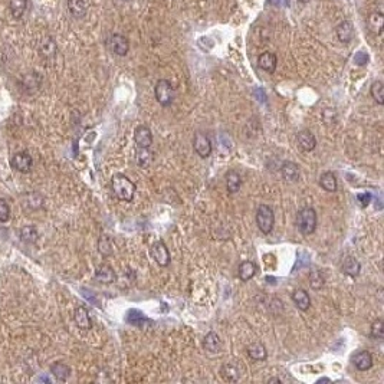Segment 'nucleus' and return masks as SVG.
Returning a JSON list of instances; mask_svg holds the SVG:
<instances>
[{
    "label": "nucleus",
    "instance_id": "obj_4",
    "mask_svg": "<svg viewBox=\"0 0 384 384\" xmlns=\"http://www.w3.org/2000/svg\"><path fill=\"white\" fill-rule=\"evenodd\" d=\"M256 224L263 235H269L275 224V213L268 205H261L256 210Z\"/></svg>",
    "mask_w": 384,
    "mask_h": 384
},
{
    "label": "nucleus",
    "instance_id": "obj_12",
    "mask_svg": "<svg viewBox=\"0 0 384 384\" xmlns=\"http://www.w3.org/2000/svg\"><path fill=\"white\" fill-rule=\"evenodd\" d=\"M203 348L209 354H219L223 348L222 338L219 337L215 331H210L203 340Z\"/></svg>",
    "mask_w": 384,
    "mask_h": 384
},
{
    "label": "nucleus",
    "instance_id": "obj_10",
    "mask_svg": "<svg viewBox=\"0 0 384 384\" xmlns=\"http://www.w3.org/2000/svg\"><path fill=\"white\" fill-rule=\"evenodd\" d=\"M134 141L139 148H150L153 146V132L147 125H139L134 131Z\"/></svg>",
    "mask_w": 384,
    "mask_h": 384
},
{
    "label": "nucleus",
    "instance_id": "obj_19",
    "mask_svg": "<svg viewBox=\"0 0 384 384\" xmlns=\"http://www.w3.org/2000/svg\"><path fill=\"white\" fill-rule=\"evenodd\" d=\"M240 374H242V370L239 369L238 363L236 361H232V363H226L223 364L222 367V377L229 381V383H235L240 378Z\"/></svg>",
    "mask_w": 384,
    "mask_h": 384
},
{
    "label": "nucleus",
    "instance_id": "obj_40",
    "mask_svg": "<svg viewBox=\"0 0 384 384\" xmlns=\"http://www.w3.org/2000/svg\"><path fill=\"white\" fill-rule=\"evenodd\" d=\"M268 383H279V384H281V383H282V380H281V378H278V377H270V378L268 380Z\"/></svg>",
    "mask_w": 384,
    "mask_h": 384
},
{
    "label": "nucleus",
    "instance_id": "obj_7",
    "mask_svg": "<svg viewBox=\"0 0 384 384\" xmlns=\"http://www.w3.org/2000/svg\"><path fill=\"white\" fill-rule=\"evenodd\" d=\"M151 256H153V259L160 266L163 268H166V266H169L170 262H171V256H170L169 249H167V246L164 242L162 240H159V242H154L153 246H151Z\"/></svg>",
    "mask_w": 384,
    "mask_h": 384
},
{
    "label": "nucleus",
    "instance_id": "obj_32",
    "mask_svg": "<svg viewBox=\"0 0 384 384\" xmlns=\"http://www.w3.org/2000/svg\"><path fill=\"white\" fill-rule=\"evenodd\" d=\"M153 163V153L148 151V148H139L137 151V164L141 169L150 167V164Z\"/></svg>",
    "mask_w": 384,
    "mask_h": 384
},
{
    "label": "nucleus",
    "instance_id": "obj_35",
    "mask_svg": "<svg viewBox=\"0 0 384 384\" xmlns=\"http://www.w3.org/2000/svg\"><path fill=\"white\" fill-rule=\"evenodd\" d=\"M20 239L28 243H33L38 240V231L33 226H25L20 229Z\"/></svg>",
    "mask_w": 384,
    "mask_h": 384
},
{
    "label": "nucleus",
    "instance_id": "obj_5",
    "mask_svg": "<svg viewBox=\"0 0 384 384\" xmlns=\"http://www.w3.org/2000/svg\"><path fill=\"white\" fill-rule=\"evenodd\" d=\"M193 148H194L196 154H199V157H201V159L210 157L212 150H213L210 139L205 132H200V131H196L194 135H193Z\"/></svg>",
    "mask_w": 384,
    "mask_h": 384
},
{
    "label": "nucleus",
    "instance_id": "obj_27",
    "mask_svg": "<svg viewBox=\"0 0 384 384\" xmlns=\"http://www.w3.org/2000/svg\"><path fill=\"white\" fill-rule=\"evenodd\" d=\"M369 29L374 35H381L384 28V16L381 12H373L369 16Z\"/></svg>",
    "mask_w": 384,
    "mask_h": 384
},
{
    "label": "nucleus",
    "instance_id": "obj_25",
    "mask_svg": "<svg viewBox=\"0 0 384 384\" xmlns=\"http://www.w3.org/2000/svg\"><path fill=\"white\" fill-rule=\"evenodd\" d=\"M256 270H258V266H256V263H255V262L243 261L240 265H239L238 275L242 281L247 282V281H251V279L256 275Z\"/></svg>",
    "mask_w": 384,
    "mask_h": 384
},
{
    "label": "nucleus",
    "instance_id": "obj_37",
    "mask_svg": "<svg viewBox=\"0 0 384 384\" xmlns=\"http://www.w3.org/2000/svg\"><path fill=\"white\" fill-rule=\"evenodd\" d=\"M10 219V208L6 200L0 199V222H8Z\"/></svg>",
    "mask_w": 384,
    "mask_h": 384
},
{
    "label": "nucleus",
    "instance_id": "obj_29",
    "mask_svg": "<svg viewBox=\"0 0 384 384\" xmlns=\"http://www.w3.org/2000/svg\"><path fill=\"white\" fill-rule=\"evenodd\" d=\"M68 10L75 19H82L86 15V5L84 0H68Z\"/></svg>",
    "mask_w": 384,
    "mask_h": 384
},
{
    "label": "nucleus",
    "instance_id": "obj_30",
    "mask_svg": "<svg viewBox=\"0 0 384 384\" xmlns=\"http://www.w3.org/2000/svg\"><path fill=\"white\" fill-rule=\"evenodd\" d=\"M308 282H309L311 289L318 291V289L324 288V285H325V277H324V274L320 270V269H312V270L309 272Z\"/></svg>",
    "mask_w": 384,
    "mask_h": 384
},
{
    "label": "nucleus",
    "instance_id": "obj_23",
    "mask_svg": "<svg viewBox=\"0 0 384 384\" xmlns=\"http://www.w3.org/2000/svg\"><path fill=\"white\" fill-rule=\"evenodd\" d=\"M40 82H42V78L39 77L36 72H31V74H28V75L24 77L22 86H24V89L28 94H33L40 88Z\"/></svg>",
    "mask_w": 384,
    "mask_h": 384
},
{
    "label": "nucleus",
    "instance_id": "obj_36",
    "mask_svg": "<svg viewBox=\"0 0 384 384\" xmlns=\"http://www.w3.org/2000/svg\"><path fill=\"white\" fill-rule=\"evenodd\" d=\"M371 337L374 340H383L384 338V321L376 320L371 324Z\"/></svg>",
    "mask_w": 384,
    "mask_h": 384
},
{
    "label": "nucleus",
    "instance_id": "obj_41",
    "mask_svg": "<svg viewBox=\"0 0 384 384\" xmlns=\"http://www.w3.org/2000/svg\"><path fill=\"white\" fill-rule=\"evenodd\" d=\"M330 381H331V380L328 378V377H323V378H320V380H318L317 383H318V384H320V383H330Z\"/></svg>",
    "mask_w": 384,
    "mask_h": 384
},
{
    "label": "nucleus",
    "instance_id": "obj_11",
    "mask_svg": "<svg viewBox=\"0 0 384 384\" xmlns=\"http://www.w3.org/2000/svg\"><path fill=\"white\" fill-rule=\"evenodd\" d=\"M351 363L358 371H367L373 367V355L367 350H361L351 357Z\"/></svg>",
    "mask_w": 384,
    "mask_h": 384
},
{
    "label": "nucleus",
    "instance_id": "obj_38",
    "mask_svg": "<svg viewBox=\"0 0 384 384\" xmlns=\"http://www.w3.org/2000/svg\"><path fill=\"white\" fill-rule=\"evenodd\" d=\"M354 61H355L357 65H366L369 62V55L366 54V52H358V54L355 55Z\"/></svg>",
    "mask_w": 384,
    "mask_h": 384
},
{
    "label": "nucleus",
    "instance_id": "obj_28",
    "mask_svg": "<svg viewBox=\"0 0 384 384\" xmlns=\"http://www.w3.org/2000/svg\"><path fill=\"white\" fill-rule=\"evenodd\" d=\"M51 373L54 374V377L58 380V381H66L68 377L71 376V369L70 366H66L65 363H55L51 366Z\"/></svg>",
    "mask_w": 384,
    "mask_h": 384
},
{
    "label": "nucleus",
    "instance_id": "obj_13",
    "mask_svg": "<svg viewBox=\"0 0 384 384\" xmlns=\"http://www.w3.org/2000/svg\"><path fill=\"white\" fill-rule=\"evenodd\" d=\"M297 144L302 151H312L317 147V139L309 130H301L297 134Z\"/></svg>",
    "mask_w": 384,
    "mask_h": 384
},
{
    "label": "nucleus",
    "instance_id": "obj_43",
    "mask_svg": "<svg viewBox=\"0 0 384 384\" xmlns=\"http://www.w3.org/2000/svg\"><path fill=\"white\" fill-rule=\"evenodd\" d=\"M125 2H128V0H125Z\"/></svg>",
    "mask_w": 384,
    "mask_h": 384
},
{
    "label": "nucleus",
    "instance_id": "obj_18",
    "mask_svg": "<svg viewBox=\"0 0 384 384\" xmlns=\"http://www.w3.org/2000/svg\"><path fill=\"white\" fill-rule=\"evenodd\" d=\"M335 33H337V38L341 43H350V42L353 40V36H354L353 24H351L350 20H344V22H341V24L337 26Z\"/></svg>",
    "mask_w": 384,
    "mask_h": 384
},
{
    "label": "nucleus",
    "instance_id": "obj_31",
    "mask_svg": "<svg viewBox=\"0 0 384 384\" xmlns=\"http://www.w3.org/2000/svg\"><path fill=\"white\" fill-rule=\"evenodd\" d=\"M28 0H10V13L15 19H20L28 10Z\"/></svg>",
    "mask_w": 384,
    "mask_h": 384
},
{
    "label": "nucleus",
    "instance_id": "obj_6",
    "mask_svg": "<svg viewBox=\"0 0 384 384\" xmlns=\"http://www.w3.org/2000/svg\"><path fill=\"white\" fill-rule=\"evenodd\" d=\"M107 47L117 56H125V55L128 54V51H130V42H128V39L125 38L124 35L112 33L107 39Z\"/></svg>",
    "mask_w": 384,
    "mask_h": 384
},
{
    "label": "nucleus",
    "instance_id": "obj_24",
    "mask_svg": "<svg viewBox=\"0 0 384 384\" xmlns=\"http://www.w3.org/2000/svg\"><path fill=\"white\" fill-rule=\"evenodd\" d=\"M320 186L325 192L335 193L338 190V182L335 174L332 171H324L320 177Z\"/></svg>",
    "mask_w": 384,
    "mask_h": 384
},
{
    "label": "nucleus",
    "instance_id": "obj_3",
    "mask_svg": "<svg viewBox=\"0 0 384 384\" xmlns=\"http://www.w3.org/2000/svg\"><path fill=\"white\" fill-rule=\"evenodd\" d=\"M154 97L157 102L163 107H170L173 104V101L176 98V93L173 85L170 84L167 79H159L157 84L154 86Z\"/></svg>",
    "mask_w": 384,
    "mask_h": 384
},
{
    "label": "nucleus",
    "instance_id": "obj_15",
    "mask_svg": "<svg viewBox=\"0 0 384 384\" xmlns=\"http://www.w3.org/2000/svg\"><path fill=\"white\" fill-rule=\"evenodd\" d=\"M95 278L101 284H112L117 281V274L108 263H102L95 270Z\"/></svg>",
    "mask_w": 384,
    "mask_h": 384
},
{
    "label": "nucleus",
    "instance_id": "obj_33",
    "mask_svg": "<svg viewBox=\"0 0 384 384\" xmlns=\"http://www.w3.org/2000/svg\"><path fill=\"white\" fill-rule=\"evenodd\" d=\"M371 97L378 105L384 104V86L381 81H374L371 85Z\"/></svg>",
    "mask_w": 384,
    "mask_h": 384
},
{
    "label": "nucleus",
    "instance_id": "obj_34",
    "mask_svg": "<svg viewBox=\"0 0 384 384\" xmlns=\"http://www.w3.org/2000/svg\"><path fill=\"white\" fill-rule=\"evenodd\" d=\"M98 251L104 256L112 255V242H111V239L108 238L107 235H101L100 239H98Z\"/></svg>",
    "mask_w": 384,
    "mask_h": 384
},
{
    "label": "nucleus",
    "instance_id": "obj_8",
    "mask_svg": "<svg viewBox=\"0 0 384 384\" xmlns=\"http://www.w3.org/2000/svg\"><path fill=\"white\" fill-rule=\"evenodd\" d=\"M281 176L284 178V182L286 183H298L301 177V170L300 166L293 162H284L281 166Z\"/></svg>",
    "mask_w": 384,
    "mask_h": 384
},
{
    "label": "nucleus",
    "instance_id": "obj_1",
    "mask_svg": "<svg viewBox=\"0 0 384 384\" xmlns=\"http://www.w3.org/2000/svg\"><path fill=\"white\" fill-rule=\"evenodd\" d=\"M111 187H112V192L117 196V199L123 200V201H131L134 199L135 185L125 174H121V173L114 174L111 178Z\"/></svg>",
    "mask_w": 384,
    "mask_h": 384
},
{
    "label": "nucleus",
    "instance_id": "obj_22",
    "mask_svg": "<svg viewBox=\"0 0 384 384\" xmlns=\"http://www.w3.org/2000/svg\"><path fill=\"white\" fill-rule=\"evenodd\" d=\"M39 54L45 59H52L56 55V43L51 36H45L39 42Z\"/></svg>",
    "mask_w": 384,
    "mask_h": 384
},
{
    "label": "nucleus",
    "instance_id": "obj_17",
    "mask_svg": "<svg viewBox=\"0 0 384 384\" xmlns=\"http://www.w3.org/2000/svg\"><path fill=\"white\" fill-rule=\"evenodd\" d=\"M292 302L300 311H308L311 307V297L305 289H295L292 292Z\"/></svg>",
    "mask_w": 384,
    "mask_h": 384
},
{
    "label": "nucleus",
    "instance_id": "obj_14",
    "mask_svg": "<svg viewBox=\"0 0 384 384\" xmlns=\"http://www.w3.org/2000/svg\"><path fill=\"white\" fill-rule=\"evenodd\" d=\"M277 65L278 58L274 52H269V51L268 52H263L258 58V66L261 70L265 71V72H268V74H274L275 70H277Z\"/></svg>",
    "mask_w": 384,
    "mask_h": 384
},
{
    "label": "nucleus",
    "instance_id": "obj_26",
    "mask_svg": "<svg viewBox=\"0 0 384 384\" xmlns=\"http://www.w3.org/2000/svg\"><path fill=\"white\" fill-rule=\"evenodd\" d=\"M226 189L228 192L233 194V193H238L240 186H242V177L239 174L236 170H229L226 173Z\"/></svg>",
    "mask_w": 384,
    "mask_h": 384
},
{
    "label": "nucleus",
    "instance_id": "obj_16",
    "mask_svg": "<svg viewBox=\"0 0 384 384\" xmlns=\"http://www.w3.org/2000/svg\"><path fill=\"white\" fill-rule=\"evenodd\" d=\"M74 320L75 324L81 330H91L93 328V320L89 317V312L85 307H78L74 312Z\"/></svg>",
    "mask_w": 384,
    "mask_h": 384
},
{
    "label": "nucleus",
    "instance_id": "obj_42",
    "mask_svg": "<svg viewBox=\"0 0 384 384\" xmlns=\"http://www.w3.org/2000/svg\"><path fill=\"white\" fill-rule=\"evenodd\" d=\"M298 2H301V3H308L309 0H298Z\"/></svg>",
    "mask_w": 384,
    "mask_h": 384
},
{
    "label": "nucleus",
    "instance_id": "obj_9",
    "mask_svg": "<svg viewBox=\"0 0 384 384\" xmlns=\"http://www.w3.org/2000/svg\"><path fill=\"white\" fill-rule=\"evenodd\" d=\"M10 164L19 173H29L32 170V166H33V160H32V157L29 154L25 153V151H20V153L13 154V157L10 160Z\"/></svg>",
    "mask_w": 384,
    "mask_h": 384
},
{
    "label": "nucleus",
    "instance_id": "obj_2",
    "mask_svg": "<svg viewBox=\"0 0 384 384\" xmlns=\"http://www.w3.org/2000/svg\"><path fill=\"white\" fill-rule=\"evenodd\" d=\"M295 224L298 228L301 235L309 236L312 235L317 229V212L314 208L305 206L298 210L297 217H295Z\"/></svg>",
    "mask_w": 384,
    "mask_h": 384
},
{
    "label": "nucleus",
    "instance_id": "obj_20",
    "mask_svg": "<svg viewBox=\"0 0 384 384\" xmlns=\"http://www.w3.org/2000/svg\"><path fill=\"white\" fill-rule=\"evenodd\" d=\"M341 269H343V272H344L346 275H348V277L357 278L361 272V263L357 261L354 256L348 255V256L344 258L343 265H341Z\"/></svg>",
    "mask_w": 384,
    "mask_h": 384
},
{
    "label": "nucleus",
    "instance_id": "obj_21",
    "mask_svg": "<svg viewBox=\"0 0 384 384\" xmlns=\"http://www.w3.org/2000/svg\"><path fill=\"white\" fill-rule=\"evenodd\" d=\"M246 353L249 355V358H252L254 361H265L268 358V351L266 347L263 346L262 343H252L249 344L246 348Z\"/></svg>",
    "mask_w": 384,
    "mask_h": 384
},
{
    "label": "nucleus",
    "instance_id": "obj_39",
    "mask_svg": "<svg viewBox=\"0 0 384 384\" xmlns=\"http://www.w3.org/2000/svg\"><path fill=\"white\" fill-rule=\"evenodd\" d=\"M269 3H272V5H275V6H282L286 2H285V0H269Z\"/></svg>",
    "mask_w": 384,
    "mask_h": 384
}]
</instances>
